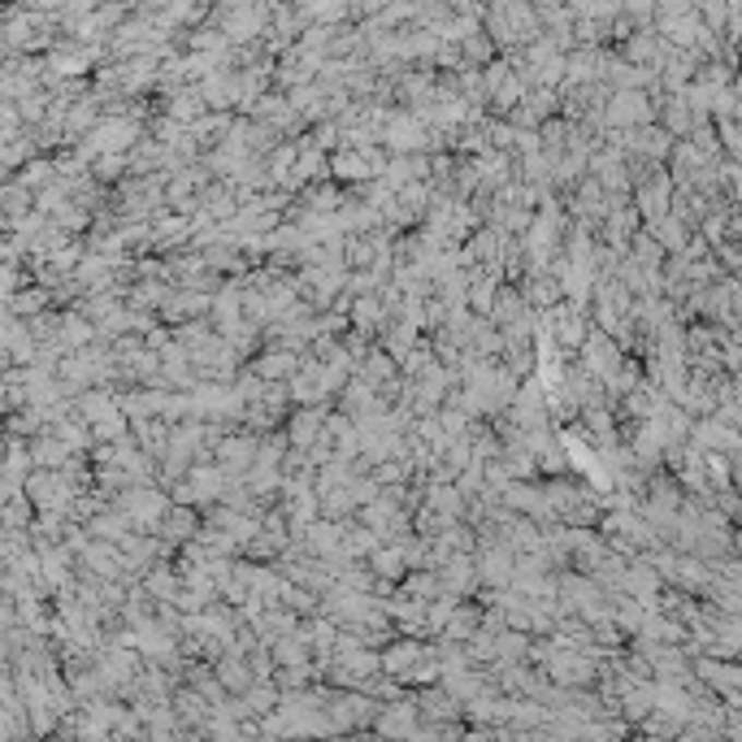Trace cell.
<instances>
[{"label": "cell", "mask_w": 742, "mask_h": 742, "mask_svg": "<svg viewBox=\"0 0 742 742\" xmlns=\"http://www.w3.org/2000/svg\"><path fill=\"white\" fill-rule=\"evenodd\" d=\"M118 504H122V513H127L135 526L153 530V526L166 517V508H170V495H166V491H153V487H135V491H127Z\"/></svg>", "instance_id": "8"}, {"label": "cell", "mask_w": 742, "mask_h": 742, "mask_svg": "<svg viewBox=\"0 0 742 742\" xmlns=\"http://www.w3.org/2000/svg\"><path fill=\"white\" fill-rule=\"evenodd\" d=\"M195 92L204 96L208 109H235V65H230V61L213 65L208 74H200Z\"/></svg>", "instance_id": "11"}, {"label": "cell", "mask_w": 742, "mask_h": 742, "mask_svg": "<svg viewBox=\"0 0 742 742\" xmlns=\"http://www.w3.org/2000/svg\"><path fill=\"white\" fill-rule=\"evenodd\" d=\"M252 113H256V122H265L274 135H296L300 127H304V118H300V109L287 100V96H278V92H270V96H261L256 105H252Z\"/></svg>", "instance_id": "9"}, {"label": "cell", "mask_w": 742, "mask_h": 742, "mask_svg": "<svg viewBox=\"0 0 742 742\" xmlns=\"http://www.w3.org/2000/svg\"><path fill=\"white\" fill-rule=\"evenodd\" d=\"M157 530H161L170 543H187V539L200 530V517H195V508H191V504H170V508H166V517L157 522Z\"/></svg>", "instance_id": "14"}, {"label": "cell", "mask_w": 742, "mask_h": 742, "mask_svg": "<svg viewBox=\"0 0 742 742\" xmlns=\"http://www.w3.org/2000/svg\"><path fill=\"white\" fill-rule=\"evenodd\" d=\"M434 573H439V582H443L447 595H460V599H465V595L478 590V564H474V552H452Z\"/></svg>", "instance_id": "10"}, {"label": "cell", "mask_w": 742, "mask_h": 742, "mask_svg": "<svg viewBox=\"0 0 742 742\" xmlns=\"http://www.w3.org/2000/svg\"><path fill=\"white\" fill-rule=\"evenodd\" d=\"M643 230L665 248V252H682L686 248V239L695 235L682 217H673V213H665V217H656V222H643Z\"/></svg>", "instance_id": "13"}, {"label": "cell", "mask_w": 742, "mask_h": 742, "mask_svg": "<svg viewBox=\"0 0 742 742\" xmlns=\"http://www.w3.org/2000/svg\"><path fill=\"white\" fill-rule=\"evenodd\" d=\"M270 13L256 0H217L208 26H217L226 35V44H256L265 31Z\"/></svg>", "instance_id": "1"}, {"label": "cell", "mask_w": 742, "mask_h": 742, "mask_svg": "<svg viewBox=\"0 0 742 742\" xmlns=\"http://www.w3.org/2000/svg\"><path fill=\"white\" fill-rule=\"evenodd\" d=\"M204 109H208V105H204V96H200V92H195V83H191V87H179V92L170 96V113H166V118H175L179 127H191Z\"/></svg>", "instance_id": "15"}, {"label": "cell", "mask_w": 742, "mask_h": 742, "mask_svg": "<svg viewBox=\"0 0 742 742\" xmlns=\"http://www.w3.org/2000/svg\"><path fill=\"white\" fill-rule=\"evenodd\" d=\"M522 96H526V79L508 65V57H504V61H487V65H482V100H487L495 113H508Z\"/></svg>", "instance_id": "6"}, {"label": "cell", "mask_w": 742, "mask_h": 742, "mask_svg": "<svg viewBox=\"0 0 742 742\" xmlns=\"http://www.w3.org/2000/svg\"><path fill=\"white\" fill-rule=\"evenodd\" d=\"M573 357H577V370H582V373H590L595 382H608L612 373L621 370V361H625V348H621V344H617L608 331L590 326V331H586V339L577 344V352H573Z\"/></svg>", "instance_id": "3"}, {"label": "cell", "mask_w": 742, "mask_h": 742, "mask_svg": "<svg viewBox=\"0 0 742 742\" xmlns=\"http://www.w3.org/2000/svg\"><path fill=\"white\" fill-rule=\"evenodd\" d=\"M179 586H183L179 569H157V573H148V595H153V603H175Z\"/></svg>", "instance_id": "16"}, {"label": "cell", "mask_w": 742, "mask_h": 742, "mask_svg": "<svg viewBox=\"0 0 742 742\" xmlns=\"http://www.w3.org/2000/svg\"><path fill=\"white\" fill-rule=\"evenodd\" d=\"M331 166V179H339V183H366V179H378L382 170H386V153L378 148V144H366V148H335V157L326 161Z\"/></svg>", "instance_id": "5"}, {"label": "cell", "mask_w": 742, "mask_h": 742, "mask_svg": "<svg viewBox=\"0 0 742 742\" xmlns=\"http://www.w3.org/2000/svg\"><path fill=\"white\" fill-rule=\"evenodd\" d=\"M647 122H656V100L647 96V87L608 92V100H603V131H630V127H647Z\"/></svg>", "instance_id": "2"}, {"label": "cell", "mask_w": 742, "mask_h": 742, "mask_svg": "<svg viewBox=\"0 0 742 742\" xmlns=\"http://www.w3.org/2000/svg\"><path fill=\"white\" fill-rule=\"evenodd\" d=\"M248 366L261 373L265 382H287L291 373L300 370V352L278 348V344H265V352H252V361H248Z\"/></svg>", "instance_id": "12"}, {"label": "cell", "mask_w": 742, "mask_h": 742, "mask_svg": "<svg viewBox=\"0 0 742 742\" xmlns=\"http://www.w3.org/2000/svg\"><path fill=\"white\" fill-rule=\"evenodd\" d=\"M256 443H261V434H235V430H226L217 443H213V452H208V460L213 465H222V474L226 478H243L248 474V465L256 460Z\"/></svg>", "instance_id": "7"}, {"label": "cell", "mask_w": 742, "mask_h": 742, "mask_svg": "<svg viewBox=\"0 0 742 742\" xmlns=\"http://www.w3.org/2000/svg\"><path fill=\"white\" fill-rule=\"evenodd\" d=\"M166 296H170V287H166V283H144V287L135 291V304H140V309H148V304H153V309H161V300H166Z\"/></svg>", "instance_id": "17"}, {"label": "cell", "mask_w": 742, "mask_h": 742, "mask_svg": "<svg viewBox=\"0 0 742 742\" xmlns=\"http://www.w3.org/2000/svg\"><path fill=\"white\" fill-rule=\"evenodd\" d=\"M378 144H386L391 153H426L430 148V127L412 109H386Z\"/></svg>", "instance_id": "4"}]
</instances>
